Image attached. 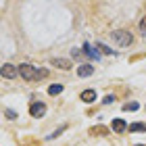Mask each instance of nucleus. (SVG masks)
<instances>
[{"label": "nucleus", "instance_id": "obj_1", "mask_svg": "<svg viewBox=\"0 0 146 146\" xmlns=\"http://www.w3.org/2000/svg\"><path fill=\"white\" fill-rule=\"evenodd\" d=\"M19 75L23 79H27V82H31V79L36 82V79H44L48 75V71L46 69H36V67H31V65L23 63V65H19Z\"/></svg>", "mask_w": 146, "mask_h": 146}, {"label": "nucleus", "instance_id": "obj_2", "mask_svg": "<svg viewBox=\"0 0 146 146\" xmlns=\"http://www.w3.org/2000/svg\"><path fill=\"white\" fill-rule=\"evenodd\" d=\"M111 38L115 40V44L121 46V48H125V46H129L131 42H134L131 34H129V31H125V29H115V31L111 34Z\"/></svg>", "mask_w": 146, "mask_h": 146}, {"label": "nucleus", "instance_id": "obj_3", "mask_svg": "<svg viewBox=\"0 0 146 146\" xmlns=\"http://www.w3.org/2000/svg\"><path fill=\"white\" fill-rule=\"evenodd\" d=\"M29 115L31 117H36V119H40V117H44L46 115V104L44 102H31V107H29Z\"/></svg>", "mask_w": 146, "mask_h": 146}, {"label": "nucleus", "instance_id": "obj_4", "mask_svg": "<svg viewBox=\"0 0 146 146\" xmlns=\"http://www.w3.org/2000/svg\"><path fill=\"white\" fill-rule=\"evenodd\" d=\"M17 75H19V67L9 65V63L2 65V77H4V79H13V77H17Z\"/></svg>", "mask_w": 146, "mask_h": 146}, {"label": "nucleus", "instance_id": "obj_5", "mask_svg": "<svg viewBox=\"0 0 146 146\" xmlns=\"http://www.w3.org/2000/svg\"><path fill=\"white\" fill-rule=\"evenodd\" d=\"M84 52H86L90 58H94V61H98V58H100V50L94 48L92 44H84Z\"/></svg>", "mask_w": 146, "mask_h": 146}, {"label": "nucleus", "instance_id": "obj_6", "mask_svg": "<svg viewBox=\"0 0 146 146\" xmlns=\"http://www.w3.org/2000/svg\"><path fill=\"white\" fill-rule=\"evenodd\" d=\"M111 127H113V131H115V134H123V131L127 129L129 125L125 123L123 119H115V121H113V125H111Z\"/></svg>", "mask_w": 146, "mask_h": 146}, {"label": "nucleus", "instance_id": "obj_7", "mask_svg": "<svg viewBox=\"0 0 146 146\" xmlns=\"http://www.w3.org/2000/svg\"><path fill=\"white\" fill-rule=\"evenodd\" d=\"M92 73H94V67H92V65H79L77 67V75L79 77H90Z\"/></svg>", "mask_w": 146, "mask_h": 146}, {"label": "nucleus", "instance_id": "obj_8", "mask_svg": "<svg viewBox=\"0 0 146 146\" xmlns=\"http://www.w3.org/2000/svg\"><path fill=\"white\" fill-rule=\"evenodd\" d=\"M52 65L58 67V69H65V71H67V69L71 67V61H69V58H52Z\"/></svg>", "mask_w": 146, "mask_h": 146}, {"label": "nucleus", "instance_id": "obj_9", "mask_svg": "<svg viewBox=\"0 0 146 146\" xmlns=\"http://www.w3.org/2000/svg\"><path fill=\"white\" fill-rule=\"evenodd\" d=\"M82 100L84 102H94L96 100V92L94 90H84L82 92Z\"/></svg>", "mask_w": 146, "mask_h": 146}, {"label": "nucleus", "instance_id": "obj_10", "mask_svg": "<svg viewBox=\"0 0 146 146\" xmlns=\"http://www.w3.org/2000/svg\"><path fill=\"white\" fill-rule=\"evenodd\" d=\"M61 92H63V86H61V84L48 86V94H50V96H56V94H61Z\"/></svg>", "mask_w": 146, "mask_h": 146}, {"label": "nucleus", "instance_id": "obj_11", "mask_svg": "<svg viewBox=\"0 0 146 146\" xmlns=\"http://www.w3.org/2000/svg\"><path fill=\"white\" fill-rule=\"evenodd\" d=\"M127 129H129V131H146V123H142V121H136V123H131Z\"/></svg>", "mask_w": 146, "mask_h": 146}, {"label": "nucleus", "instance_id": "obj_12", "mask_svg": "<svg viewBox=\"0 0 146 146\" xmlns=\"http://www.w3.org/2000/svg\"><path fill=\"white\" fill-rule=\"evenodd\" d=\"M138 107H140V104H138V102H134V100H131V102H127V104H125V107H123V111H138Z\"/></svg>", "mask_w": 146, "mask_h": 146}, {"label": "nucleus", "instance_id": "obj_13", "mask_svg": "<svg viewBox=\"0 0 146 146\" xmlns=\"http://www.w3.org/2000/svg\"><path fill=\"white\" fill-rule=\"evenodd\" d=\"M90 131H92V134H100V136H104V134H107V127H100V125H98V127H92Z\"/></svg>", "mask_w": 146, "mask_h": 146}, {"label": "nucleus", "instance_id": "obj_14", "mask_svg": "<svg viewBox=\"0 0 146 146\" xmlns=\"http://www.w3.org/2000/svg\"><path fill=\"white\" fill-rule=\"evenodd\" d=\"M98 50H102L104 54H113V48H109V46H104V44H98Z\"/></svg>", "mask_w": 146, "mask_h": 146}, {"label": "nucleus", "instance_id": "obj_15", "mask_svg": "<svg viewBox=\"0 0 146 146\" xmlns=\"http://www.w3.org/2000/svg\"><path fill=\"white\" fill-rule=\"evenodd\" d=\"M71 56L75 58V61H79V58H82V50H79V48H73V50H71Z\"/></svg>", "mask_w": 146, "mask_h": 146}, {"label": "nucleus", "instance_id": "obj_16", "mask_svg": "<svg viewBox=\"0 0 146 146\" xmlns=\"http://www.w3.org/2000/svg\"><path fill=\"white\" fill-rule=\"evenodd\" d=\"M63 131H65V125H63V127H58L56 131H52V134L48 136V140H52V138H56V136H61V134H63Z\"/></svg>", "mask_w": 146, "mask_h": 146}, {"label": "nucleus", "instance_id": "obj_17", "mask_svg": "<svg viewBox=\"0 0 146 146\" xmlns=\"http://www.w3.org/2000/svg\"><path fill=\"white\" fill-rule=\"evenodd\" d=\"M140 31H142V36L146 38V19H142V23H140Z\"/></svg>", "mask_w": 146, "mask_h": 146}, {"label": "nucleus", "instance_id": "obj_18", "mask_svg": "<svg viewBox=\"0 0 146 146\" xmlns=\"http://www.w3.org/2000/svg\"><path fill=\"white\" fill-rule=\"evenodd\" d=\"M6 117H11V119H17V113H15V111H6Z\"/></svg>", "mask_w": 146, "mask_h": 146}, {"label": "nucleus", "instance_id": "obj_19", "mask_svg": "<svg viewBox=\"0 0 146 146\" xmlns=\"http://www.w3.org/2000/svg\"><path fill=\"white\" fill-rule=\"evenodd\" d=\"M113 100H115V98H113V96H107V98H104V100H102V102H104V104H111Z\"/></svg>", "mask_w": 146, "mask_h": 146}]
</instances>
